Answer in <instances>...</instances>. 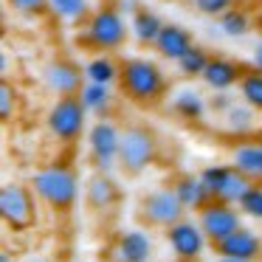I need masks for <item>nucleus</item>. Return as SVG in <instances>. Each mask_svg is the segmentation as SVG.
<instances>
[{
  "mask_svg": "<svg viewBox=\"0 0 262 262\" xmlns=\"http://www.w3.org/2000/svg\"><path fill=\"white\" fill-rule=\"evenodd\" d=\"M121 96L138 107H155L169 91L164 68L149 57H124L121 59Z\"/></svg>",
  "mask_w": 262,
  "mask_h": 262,
  "instance_id": "nucleus-1",
  "label": "nucleus"
},
{
  "mask_svg": "<svg viewBox=\"0 0 262 262\" xmlns=\"http://www.w3.org/2000/svg\"><path fill=\"white\" fill-rule=\"evenodd\" d=\"M31 189H34L37 200L46 203L54 214H71L82 194L79 172L71 164H48L40 172H34Z\"/></svg>",
  "mask_w": 262,
  "mask_h": 262,
  "instance_id": "nucleus-2",
  "label": "nucleus"
},
{
  "mask_svg": "<svg viewBox=\"0 0 262 262\" xmlns=\"http://www.w3.org/2000/svg\"><path fill=\"white\" fill-rule=\"evenodd\" d=\"M127 37H130V23L124 20L121 9L116 3H102V6L93 9L91 20L82 26V31L76 34V42L88 51L113 54L124 48Z\"/></svg>",
  "mask_w": 262,
  "mask_h": 262,
  "instance_id": "nucleus-3",
  "label": "nucleus"
},
{
  "mask_svg": "<svg viewBox=\"0 0 262 262\" xmlns=\"http://www.w3.org/2000/svg\"><path fill=\"white\" fill-rule=\"evenodd\" d=\"M158 136L147 124H127L121 127V149H119V169L127 178H138L158 161Z\"/></svg>",
  "mask_w": 262,
  "mask_h": 262,
  "instance_id": "nucleus-4",
  "label": "nucleus"
},
{
  "mask_svg": "<svg viewBox=\"0 0 262 262\" xmlns=\"http://www.w3.org/2000/svg\"><path fill=\"white\" fill-rule=\"evenodd\" d=\"M88 107L82 104L79 96H62V99H54V104L48 107L46 113V127L59 144L71 147L76 144L82 136H88Z\"/></svg>",
  "mask_w": 262,
  "mask_h": 262,
  "instance_id": "nucleus-5",
  "label": "nucleus"
},
{
  "mask_svg": "<svg viewBox=\"0 0 262 262\" xmlns=\"http://www.w3.org/2000/svg\"><path fill=\"white\" fill-rule=\"evenodd\" d=\"M88 141V158L93 172L113 175L119 169V149H121V127L113 119H96L85 136Z\"/></svg>",
  "mask_w": 262,
  "mask_h": 262,
  "instance_id": "nucleus-6",
  "label": "nucleus"
},
{
  "mask_svg": "<svg viewBox=\"0 0 262 262\" xmlns=\"http://www.w3.org/2000/svg\"><path fill=\"white\" fill-rule=\"evenodd\" d=\"M186 217V209L178 200V194L172 192V186H158L149 189V192L141 194L138 200V220L144 223L147 228H172L175 223H181Z\"/></svg>",
  "mask_w": 262,
  "mask_h": 262,
  "instance_id": "nucleus-7",
  "label": "nucleus"
},
{
  "mask_svg": "<svg viewBox=\"0 0 262 262\" xmlns=\"http://www.w3.org/2000/svg\"><path fill=\"white\" fill-rule=\"evenodd\" d=\"M0 217L9 231H29L37 220V194L31 183H6L0 189Z\"/></svg>",
  "mask_w": 262,
  "mask_h": 262,
  "instance_id": "nucleus-8",
  "label": "nucleus"
},
{
  "mask_svg": "<svg viewBox=\"0 0 262 262\" xmlns=\"http://www.w3.org/2000/svg\"><path fill=\"white\" fill-rule=\"evenodd\" d=\"M200 181L206 183V189L211 192V198L220 203H231L237 206L239 198L248 192L251 181L228 161V164H209L200 169Z\"/></svg>",
  "mask_w": 262,
  "mask_h": 262,
  "instance_id": "nucleus-9",
  "label": "nucleus"
},
{
  "mask_svg": "<svg viewBox=\"0 0 262 262\" xmlns=\"http://www.w3.org/2000/svg\"><path fill=\"white\" fill-rule=\"evenodd\" d=\"M198 226H200V231L206 234V239L211 243V248H214L217 243L228 239L234 231L243 228V211L231 203L211 200L209 206H203V209L198 211Z\"/></svg>",
  "mask_w": 262,
  "mask_h": 262,
  "instance_id": "nucleus-10",
  "label": "nucleus"
},
{
  "mask_svg": "<svg viewBox=\"0 0 262 262\" xmlns=\"http://www.w3.org/2000/svg\"><path fill=\"white\" fill-rule=\"evenodd\" d=\"M164 237H166V245H169L175 262H198L203 256L206 245H209V239L200 231L198 220H189V217H183L181 223L166 228Z\"/></svg>",
  "mask_w": 262,
  "mask_h": 262,
  "instance_id": "nucleus-11",
  "label": "nucleus"
},
{
  "mask_svg": "<svg viewBox=\"0 0 262 262\" xmlns=\"http://www.w3.org/2000/svg\"><path fill=\"white\" fill-rule=\"evenodd\" d=\"M42 85H46L57 99L79 96L82 88L88 85L85 68H79V65H76L74 59H68V57H57L42 68Z\"/></svg>",
  "mask_w": 262,
  "mask_h": 262,
  "instance_id": "nucleus-12",
  "label": "nucleus"
},
{
  "mask_svg": "<svg viewBox=\"0 0 262 262\" xmlns=\"http://www.w3.org/2000/svg\"><path fill=\"white\" fill-rule=\"evenodd\" d=\"M121 203V186L116 183L113 175L93 172L85 181V206L96 214H107Z\"/></svg>",
  "mask_w": 262,
  "mask_h": 262,
  "instance_id": "nucleus-13",
  "label": "nucleus"
},
{
  "mask_svg": "<svg viewBox=\"0 0 262 262\" xmlns=\"http://www.w3.org/2000/svg\"><path fill=\"white\" fill-rule=\"evenodd\" d=\"M214 254L220 259H234V262H256L262 259V234H256L254 228H239L228 239L214 245Z\"/></svg>",
  "mask_w": 262,
  "mask_h": 262,
  "instance_id": "nucleus-14",
  "label": "nucleus"
},
{
  "mask_svg": "<svg viewBox=\"0 0 262 262\" xmlns=\"http://www.w3.org/2000/svg\"><path fill=\"white\" fill-rule=\"evenodd\" d=\"M152 48H155V54H158L161 59H169V62L178 65L194 48V34L181 23H166Z\"/></svg>",
  "mask_w": 262,
  "mask_h": 262,
  "instance_id": "nucleus-15",
  "label": "nucleus"
},
{
  "mask_svg": "<svg viewBox=\"0 0 262 262\" xmlns=\"http://www.w3.org/2000/svg\"><path fill=\"white\" fill-rule=\"evenodd\" d=\"M243 74H245L243 62L217 54V57H211V62H209V68H206V74H203L200 82H203L209 91H214V93H228L231 88H239Z\"/></svg>",
  "mask_w": 262,
  "mask_h": 262,
  "instance_id": "nucleus-16",
  "label": "nucleus"
},
{
  "mask_svg": "<svg viewBox=\"0 0 262 262\" xmlns=\"http://www.w3.org/2000/svg\"><path fill=\"white\" fill-rule=\"evenodd\" d=\"M152 251L155 245L147 228H124L116 239V262H149Z\"/></svg>",
  "mask_w": 262,
  "mask_h": 262,
  "instance_id": "nucleus-17",
  "label": "nucleus"
},
{
  "mask_svg": "<svg viewBox=\"0 0 262 262\" xmlns=\"http://www.w3.org/2000/svg\"><path fill=\"white\" fill-rule=\"evenodd\" d=\"M172 192L178 194V200L183 203V209L186 211H194L198 214L203 206H209L211 200V192L206 189V183L200 181V175H192V172H183V175H178L175 181H172Z\"/></svg>",
  "mask_w": 262,
  "mask_h": 262,
  "instance_id": "nucleus-18",
  "label": "nucleus"
},
{
  "mask_svg": "<svg viewBox=\"0 0 262 262\" xmlns=\"http://www.w3.org/2000/svg\"><path fill=\"white\" fill-rule=\"evenodd\" d=\"M164 20H161L158 12H152L149 6H141L136 14L130 17V37L138 42V46H155L158 34L164 31Z\"/></svg>",
  "mask_w": 262,
  "mask_h": 262,
  "instance_id": "nucleus-19",
  "label": "nucleus"
},
{
  "mask_svg": "<svg viewBox=\"0 0 262 262\" xmlns=\"http://www.w3.org/2000/svg\"><path fill=\"white\" fill-rule=\"evenodd\" d=\"M231 164L251 183H262V141H243L231 149Z\"/></svg>",
  "mask_w": 262,
  "mask_h": 262,
  "instance_id": "nucleus-20",
  "label": "nucleus"
},
{
  "mask_svg": "<svg viewBox=\"0 0 262 262\" xmlns=\"http://www.w3.org/2000/svg\"><path fill=\"white\" fill-rule=\"evenodd\" d=\"M85 79L93 85H107L113 88L121 79V62L113 54H96L85 62Z\"/></svg>",
  "mask_w": 262,
  "mask_h": 262,
  "instance_id": "nucleus-21",
  "label": "nucleus"
},
{
  "mask_svg": "<svg viewBox=\"0 0 262 262\" xmlns=\"http://www.w3.org/2000/svg\"><path fill=\"white\" fill-rule=\"evenodd\" d=\"M93 0H51V14L54 20H59L62 26H85L93 14Z\"/></svg>",
  "mask_w": 262,
  "mask_h": 262,
  "instance_id": "nucleus-22",
  "label": "nucleus"
},
{
  "mask_svg": "<svg viewBox=\"0 0 262 262\" xmlns=\"http://www.w3.org/2000/svg\"><path fill=\"white\" fill-rule=\"evenodd\" d=\"M209 110V99H203L194 88H183L172 96V113L183 121H200Z\"/></svg>",
  "mask_w": 262,
  "mask_h": 262,
  "instance_id": "nucleus-23",
  "label": "nucleus"
},
{
  "mask_svg": "<svg viewBox=\"0 0 262 262\" xmlns=\"http://www.w3.org/2000/svg\"><path fill=\"white\" fill-rule=\"evenodd\" d=\"M82 104L88 107V113L96 116V119H110V113H113V91H110L107 85H93V82H88L85 88H82L79 93Z\"/></svg>",
  "mask_w": 262,
  "mask_h": 262,
  "instance_id": "nucleus-24",
  "label": "nucleus"
},
{
  "mask_svg": "<svg viewBox=\"0 0 262 262\" xmlns=\"http://www.w3.org/2000/svg\"><path fill=\"white\" fill-rule=\"evenodd\" d=\"M217 29H220V34L228 37V40H243V37H248L251 29H254V17L248 14V9L234 6V9H228L226 14L217 17Z\"/></svg>",
  "mask_w": 262,
  "mask_h": 262,
  "instance_id": "nucleus-25",
  "label": "nucleus"
},
{
  "mask_svg": "<svg viewBox=\"0 0 262 262\" xmlns=\"http://www.w3.org/2000/svg\"><path fill=\"white\" fill-rule=\"evenodd\" d=\"M223 124H226V130L234 133V136H248V133L256 130V110H251L245 102H237L226 116H223Z\"/></svg>",
  "mask_w": 262,
  "mask_h": 262,
  "instance_id": "nucleus-26",
  "label": "nucleus"
},
{
  "mask_svg": "<svg viewBox=\"0 0 262 262\" xmlns=\"http://www.w3.org/2000/svg\"><path fill=\"white\" fill-rule=\"evenodd\" d=\"M239 96H243V102L248 104L251 110H256V113H262V74L254 68H245L243 79H239Z\"/></svg>",
  "mask_w": 262,
  "mask_h": 262,
  "instance_id": "nucleus-27",
  "label": "nucleus"
},
{
  "mask_svg": "<svg viewBox=\"0 0 262 262\" xmlns=\"http://www.w3.org/2000/svg\"><path fill=\"white\" fill-rule=\"evenodd\" d=\"M209 62H211V54L206 51L203 46H194L192 51H189L186 57L178 62V71H181V76H186V79H194V76H198V79H203Z\"/></svg>",
  "mask_w": 262,
  "mask_h": 262,
  "instance_id": "nucleus-28",
  "label": "nucleus"
},
{
  "mask_svg": "<svg viewBox=\"0 0 262 262\" xmlns=\"http://www.w3.org/2000/svg\"><path fill=\"white\" fill-rule=\"evenodd\" d=\"M237 209L243 211V217L262 223V183H251L248 192H245L243 198H239Z\"/></svg>",
  "mask_w": 262,
  "mask_h": 262,
  "instance_id": "nucleus-29",
  "label": "nucleus"
},
{
  "mask_svg": "<svg viewBox=\"0 0 262 262\" xmlns=\"http://www.w3.org/2000/svg\"><path fill=\"white\" fill-rule=\"evenodd\" d=\"M6 6L12 9L17 17H42V14H48V9H51V0H6Z\"/></svg>",
  "mask_w": 262,
  "mask_h": 262,
  "instance_id": "nucleus-30",
  "label": "nucleus"
},
{
  "mask_svg": "<svg viewBox=\"0 0 262 262\" xmlns=\"http://www.w3.org/2000/svg\"><path fill=\"white\" fill-rule=\"evenodd\" d=\"M17 99H20V93H17V88H14L12 82L9 79L0 82V121H3V124L12 121L14 110H17Z\"/></svg>",
  "mask_w": 262,
  "mask_h": 262,
  "instance_id": "nucleus-31",
  "label": "nucleus"
},
{
  "mask_svg": "<svg viewBox=\"0 0 262 262\" xmlns=\"http://www.w3.org/2000/svg\"><path fill=\"white\" fill-rule=\"evenodd\" d=\"M192 6L198 9L203 17H220V14H226L228 9L239 6V0H192Z\"/></svg>",
  "mask_w": 262,
  "mask_h": 262,
  "instance_id": "nucleus-32",
  "label": "nucleus"
},
{
  "mask_svg": "<svg viewBox=\"0 0 262 262\" xmlns=\"http://www.w3.org/2000/svg\"><path fill=\"white\" fill-rule=\"evenodd\" d=\"M234 104H237V102H234V99L228 96V93H214V96L209 99V110H211V113H217L220 119L234 107Z\"/></svg>",
  "mask_w": 262,
  "mask_h": 262,
  "instance_id": "nucleus-33",
  "label": "nucleus"
},
{
  "mask_svg": "<svg viewBox=\"0 0 262 262\" xmlns=\"http://www.w3.org/2000/svg\"><path fill=\"white\" fill-rule=\"evenodd\" d=\"M116 6L121 9V14H130V17H133V14H136L138 9H141V3H138V0H119Z\"/></svg>",
  "mask_w": 262,
  "mask_h": 262,
  "instance_id": "nucleus-34",
  "label": "nucleus"
},
{
  "mask_svg": "<svg viewBox=\"0 0 262 262\" xmlns=\"http://www.w3.org/2000/svg\"><path fill=\"white\" fill-rule=\"evenodd\" d=\"M251 68H254V71H259V74H262V40L256 42V46H254V51H251Z\"/></svg>",
  "mask_w": 262,
  "mask_h": 262,
  "instance_id": "nucleus-35",
  "label": "nucleus"
},
{
  "mask_svg": "<svg viewBox=\"0 0 262 262\" xmlns=\"http://www.w3.org/2000/svg\"><path fill=\"white\" fill-rule=\"evenodd\" d=\"M26 262H54V259H48V256H42V254H31Z\"/></svg>",
  "mask_w": 262,
  "mask_h": 262,
  "instance_id": "nucleus-36",
  "label": "nucleus"
},
{
  "mask_svg": "<svg viewBox=\"0 0 262 262\" xmlns=\"http://www.w3.org/2000/svg\"><path fill=\"white\" fill-rule=\"evenodd\" d=\"M0 262H14V259H12V254H9V251H3V254H0Z\"/></svg>",
  "mask_w": 262,
  "mask_h": 262,
  "instance_id": "nucleus-37",
  "label": "nucleus"
},
{
  "mask_svg": "<svg viewBox=\"0 0 262 262\" xmlns=\"http://www.w3.org/2000/svg\"><path fill=\"white\" fill-rule=\"evenodd\" d=\"M256 29H259V34H262V9H259V14H256Z\"/></svg>",
  "mask_w": 262,
  "mask_h": 262,
  "instance_id": "nucleus-38",
  "label": "nucleus"
},
{
  "mask_svg": "<svg viewBox=\"0 0 262 262\" xmlns=\"http://www.w3.org/2000/svg\"><path fill=\"white\" fill-rule=\"evenodd\" d=\"M217 262H234V259H217Z\"/></svg>",
  "mask_w": 262,
  "mask_h": 262,
  "instance_id": "nucleus-39",
  "label": "nucleus"
},
{
  "mask_svg": "<svg viewBox=\"0 0 262 262\" xmlns=\"http://www.w3.org/2000/svg\"><path fill=\"white\" fill-rule=\"evenodd\" d=\"M138 3H141V0H138Z\"/></svg>",
  "mask_w": 262,
  "mask_h": 262,
  "instance_id": "nucleus-40",
  "label": "nucleus"
},
{
  "mask_svg": "<svg viewBox=\"0 0 262 262\" xmlns=\"http://www.w3.org/2000/svg\"><path fill=\"white\" fill-rule=\"evenodd\" d=\"M104 3H107V0H104Z\"/></svg>",
  "mask_w": 262,
  "mask_h": 262,
  "instance_id": "nucleus-41",
  "label": "nucleus"
}]
</instances>
